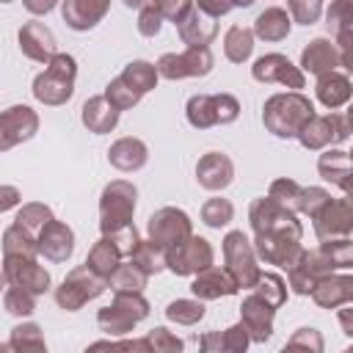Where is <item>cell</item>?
<instances>
[{
	"label": "cell",
	"mask_w": 353,
	"mask_h": 353,
	"mask_svg": "<svg viewBox=\"0 0 353 353\" xmlns=\"http://www.w3.org/2000/svg\"><path fill=\"white\" fill-rule=\"evenodd\" d=\"M314 116V105L301 91H281L265 99L262 124L276 138H295L298 130Z\"/></svg>",
	"instance_id": "cell-1"
},
{
	"label": "cell",
	"mask_w": 353,
	"mask_h": 353,
	"mask_svg": "<svg viewBox=\"0 0 353 353\" xmlns=\"http://www.w3.org/2000/svg\"><path fill=\"white\" fill-rule=\"evenodd\" d=\"M74 77H77V61L69 52H55L47 63L44 72L33 77V97L36 102L47 108L66 105L74 94Z\"/></svg>",
	"instance_id": "cell-2"
},
{
	"label": "cell",
	"mask_w": 353,
	"mask_h": 353,
	"mask_svg": "<svg viewBox=\"0 0 353 353\" xmlns=\"http://www.w3.org/2000/svg\"><path fill=\"white\" fill-rule=\"evenodd\" d=\"M138 204V188L127 179H113L99 193V229L102 234H113L132 223Z\"/></svg>",
	"instance_id": "cell-3"
},
{
	"label": "cell",
	"mask_w": 353,
	"mask_h": 353,
	"mask_svg": "<svg viewBox=\"0 0 353 353\" xmlns=\"http://www.w3.org/2000/svg\"><path fill=\"white\" fill-rule=\"evenodd\" d=\"M105 290H108V279L94 273L88 265H77L66 273V279L55 290V303L63 312H80L88 301L99 298Z\"/></svg>",
	"instance_id": "cell-4"
},
{
	"label": "cell",
	"mask_w": 353,
	"mask_h": 353,
	"mask_svg": "<svg viewBox=\"0 0 353 353\" xmlns=\"http://www.w3.org/2000/svg\"><path fill=\"white\" fill-rule=\"evenodd\" d=\"M221 251H223V262H226V270L234 276V281L243 287V290H251L256 276H259V256L248 240V234L243 229H232L226 232L223 243H221Z\"/></svg>",
	"instance_id": "cell-5"
},
{
	"label": "cell",
	"mask_w": 353,
	"mask_h": 353,
	"mask_svg": "<svg viewBox=\"0 0 353 353\" xmlns=\"http://www.w3.org/2000/svg\"><path fill=\"white\" fill-rule=\"evenodd\" d=\"M212 262H215V251H212L210 240L199 237L193 232L165 248V270H171L176 276H196L199 270L210 268Z\"/></svg>",
	"instance_id": "cell-6"
},
{
	"label": "cell",
	"mask_w": 353,
	"mask_h": 353,
	"mask_svg": "<svg viewBox=\"0 0 353 353\" xmlns=\"http://www.w3.org/2000/svg\"><path fill=\"white\" fill-rule=\"evenodd\" d=\"M298 143L309 152H320L325 146L345 143L350 138V119L345 113H325V116H312L301 130H298Z\"/></svg>",
	"instance_id": "cell-7"
},
{
	"label": "cell",
	"mask_w": 353,
	"mask_h": 353,
	"mask_svg": "<svg viewBox=\"0 0 353 353\" xmlns=\"http://www.w3.org/2000/svg\"><path fill=\"white\" fill-rule=\"evenodd\" d=\"M157 74L165 80H185V77H207L215 66V55L210 47H188L185 52H165L154 63Z\"/></svg>",
	"instance_id": "cell-8"
},
{
	"label": "cell",
	"mask_w": 353,
	"mask_h": 353,
	"mask_svg": "<svg viewBox=\"0 0 353 353\" xmlns=\"http://www.w3.org/2000/svg\"><path fill=\"white\" fill-rule=\"evenodd\" d=\"M248 223H251V232L254 234H262V232H290V234L303 237V223L298 221V212H290V210L279 207L268 196L251 201V207H248Z\"/></svg>",
	"instance_id": "cell-9"
},
{
	"label": "cell",
	"mask_w": 353,
	"mask_h": 353,
	"mask_svg": "<svg viewBox=\"0 0 353 353\" xmlns=\"http://www.w3.org/2000/svg\"><path fill=\"white\" fill-rule=\"evenodd\" d=\"M251 245H254L256 256L265 265H276V268H284V270L303 251L301 237L298 234H290V232H262V234H254Z\"/></svg>",
	"instance_id": "cell-10"
},
{
	"label": "cell",
	"mask_w": 353,
	"mask_h": 353,
	"mask_svg": "<svg viewBox=\"0 0 353 353\" xmlns=\"http://www.w3.org/2000/svg\"><path fill=\"white\" fill-rule=\"evenodd\" d=\"M251 77L256 83H279V85H287L292 91H301L306 85V74L301 72V66H295L281 52H265V55H259L254 61V66H251Z\"/></svg>",
	"instance_id": "cell-11"
},
{
	"label": "cell",
	"mask_w": 353,
	"mask_h": 353,
	"mask_svg": "<svg viewBox=\"0 0 353 353\" xmlns=\"http://www.w3.org/2000/svg\"><path fill=\"white\" fill-rule=\"evenodd\" d=\"M193 232V221L185 210L179 207H160L149 215L146 221V234L149 240H154L157 245L168 248L174 243H179L182 237H188Z\"/></svg>",
	"instance_id": "cell-12"
},
{
	"label": "cell",
	"mask_w": 353,
	"mask_h": 353,
	"mask_svg": "<svg viewBox=\"0 0 353 353\" xmlns=\"http://www.w3.org/2000/svg\"><path fill=\"white\" fill-rule=\"evenodd\" d=\"M39 132V113L30 105H11L0 110V152L30 141Z\"/></svg>",
	"instance_id": "cell-13"
},
{
	"label": "cell",
	"mask_w": 353,
	"mask_h": 353,
	"mask_svg": "<svg viewBox=\"0 0 353 353\" xmlns=\"http://www.w3.org/2000/svg\"><path fill=\"white\" fill-rule=\"evenodd\" d=\"M314 226V237L317 240H334V237H350L353 232V207H350V196L345 193L342 199H334L312 218Z\"/></svg>",
	"instance_id": "cell-14"
},
{
	"label": "cell",
	"mask_w": 353,
	"mask_h": 353,
	"mask_svg": "<svg viewBox=\"0 0 353 353\" xmlns=\"http://www.w3.org/2000/svg\"><path fill=\"white\" fill-rule=\"evenodd\" d=\"M3 273L8 284L33 295H44L50 290V273L39 265L36 256H3Z\"/></svg>",
	"instance_id": "cell-15"
},
{
	"label": "cell",
	"mask_w": 353,
	"mask_h": 353,
	"mask_svg": "<svg viewBox=\"0 0 353 353\" xmlns=\"http://www.w3.org/2000/svg\"><path fill=\"white\" fill-rule=\"evenodd\" d=\"M36 245H39V254L55 265L66 262L72 254H74V232L69 223L58 221V218H50L41 232L36 234Z\"/></svg>",
	"instance_id": "cell-16"
},
{
	"label": "cell",
	"mask_w": 353,
	"mask_h": 353,
	"mask_svg": "<svg viewBox=\"0 0 353 353\" xmlns=\"http://www.w3.org/2000/svg\"><path fill=\"white\" fill-rule=\"evenodd\" d=\"M273 320H276V306H270L265 298H259L256 292L243 298L240 323L245 325L251 342H268L273 336Z\"/></svg>",
	"instance_id": "cell-17"
},
{
	"label": "cell",
	"mask_w": 353,
	"mask_h": 353,
	"mask_svg": "<svg viewBox=\"0 0 353 353\" xmlns=\"http://www.w3.org/2000/svg\"><path fill=\"white\" fill-rule=\"evenodd\" d=\"M17 41H19V50L25 58L36 61V63H47L55 52H58V41H55V33L39 22V19H30L19 28L17 33Z\"/></svg>",
	"instance_id": "cell-18"
},
{
	"label": "cell",
	"mask_w": 353,
	"mask_h": 353,
	"mask_svg": "<svg viewBox=\"0 0 353 353\" xmlns=\"http://www.w3.org/2000/svg\"><path fill=\"white\" fill-rule=\"evenodd\" d=\"M190 292L199 301H215V298H229L240 292V284L234 281V276L226 268L210 265L204 270H199L190 281Z\"/></svg>",
	"instance_id": "cell-19"
},
{
	"label": "cell",
	"mask_w": 353,
	"mask_h": 353,
	"mask_svg": "<svg viewBox=\"0 0 353 353\" xmlns=\"http://www.w3.org/2000/svg\"><path fill=\"white\" fill-rule=\"evenodd\" d=\"M196 182L210 190V193H218L223 188H229L234 182V163L229 154L223 152H207L199 157L196 163Z\"/></svg>",
	"instance_id": "cell-20"
},
{
	"label": "cell",
	"mask_w": 353,
	"mask_h": 353,
	"mask_svg": "<svg viewBox=\"0 0 353 353\" xmlns=\"http://www.w3.org/2000/svg\"><path fill=\"white\" fill-rule=\"evenodd\" d=\"M309 295L320 309L347 306L353 301V276L350 273H336V270L328 273V276H320Z\"/></svg>",
	"instance_id": "cell-21"
},
{
	"label": "cell",
	"mask_w": 353,
	"mask_h": 353,
	"mask_svg": "<svg viewBox=\"0 0 353 353\" xmlns=\"http://www.w3.org/2000/svg\"><path fill=\"white\" fill-rule=\"evenodd\" d=\"M110 11V0H61V17L66 28L85 33L97 28Z\"/></svg>",
	"instance_id": "cell-22"
},
{
	"label": "cell",
	"mask_w": 353,
	"mask_h": 353,
	"mask_svg": "<svg viewBox=\"0 0 353 353\" xmlns=\"http://www.w3.org/2000/svg\"><path fill=\"white\" fill-rule=\"evenodd\" d=\"M176 33L182 39V44L188 47H210L218 36V22L215 17L204 14L201 8H190L179 22H176Z\"/></svg>",
	"instance_id": "cell-23"
},
{
	"label": "cell",
	"mask_w": 353,
	"mask_h": 353,
	"mask_svg": "<svg viewBox=\"0 0 353 353\" xmlns=\"http://www.w3.org/2000/svg\"><path fill=\"white\" fill-rule=\"evenodd\" d=\"M336 66H342L339 63V50H336V44L331 41V39H325V36H317V39H312L303 50H301V72L306 74H314V77H320V74H325V72H334Z\"/></svg>",
	"instance_id": "cell-24"
},
{
	"label": "cell",
	"mask_w": 353,
	"mask_h": 353,
	"mask_svg": "<svg viewBox=\"0 0 353 353\" xmlns=\"http://www.w3.org/2000/svg\"><path fill=\"white\" fill-rule=\"evenodd\" d=\"M146 160H149V146L135 135H124V138L113 141L108 149V163L124 174L141 171L146 165Z\"/></svg>",
	"instance_id": "cell-25"
},
{
	"label": "cell",
	"mask_w": 353,
	"mask_h": 353,
	"mask_svg": "<svg viewBox=\"0 0 353 353\" xmlns=\"http://www.w3.org/2000/svg\"><path fill=\"white\" fill-rule=\"evenodd\" d=\"M314 97H317V102H320L323 108L339 110L342 105L350 102V97H353V83H350V77H347L345 72H339V69L325 72V74H320L317 83H314Z\"/></svg>",
	"instance_id": "cell-26"
},
{
	"label": "cell",
	"mask_w": 353,
	"mask_h": 353,
	"mask_svg": "<svg viewBox=\"0 0 353 353\" xmlns=\"http://www.w3.org/2000/svg\"><path fill=\"white\" fill-rule=\"evenodd\" d=\"M119 110L99 94V97H88L85 102H83V108H80V121H83V127L88 130V132H94V135H108V132H113L116 130V124H119Z\"/></svg>",
	"instance_id": "cell-27"
},
{
	"label": "cell",
	"mask_w": 353,
	"mask_h": 353,
	"mask_svg": "<svg viewBox=\"0 0 353 353\" xmlns=\"http://www.w3.org/2000/svg\"><path fill=\"white\" fill-rule=\"evenodd\" d=\"M251 30H254V39H262V41H268V44L284 41V39L290 36V30H292V19H290L287 8H281V6H268L265 11L256 14Z\"/></svg>",
	"instance_id": "cell-28"
},
{
	"label": "cell",
	"mask_w": 353,
	"mask_h": 353,
	"mask_svg": "<svg viewBox=\"0 0 353 353\" xmlns=\"http://www.w3.org/2000/svg\"><path fill=\"white\" fill-rule=\"evenodd\" d=\"M317 174L336 185L342 193H350V154L345 149H325L320 157H317Z\"/></svg>",
	"instance_id": "cell-29"
},
{
	"label": "cell",
	"mask_w": 353,
	"mask_h": 353,
	"mask_svg": "<svg viewBox=\"0 0 353 353\" xmlns=\"http://www.w3.org/2000/svg\"><path fill=\"white\" fill-rule=\"evenodd\" d=\"M254 52V30L248 25H232L223 33V55L232 63H245Z\"/></svg>",
	"instance_id": "cell-30"
},
{
	"label": "cell",
	"mask_w": 353,
	"mask_h": 353,
	"mask_svg": "<svg viewBox=\"0 0 353 353\" xmlns=\"http://www.w3.org/2000/svg\"><path fill=\"white\" fill-rule=\"evenodd\" d=\"M97 325H99V331H105L108 336H127V334L135 331L138 320H135L132 314H127L119 303L110 301V306H102V309L97 312Z\"/></svg>",
	"instance_id": "cell-31"
},
{
	"label": "cell",
	"mask_w": 353,
	"mask_h": 353,
	"mask_svg": "<svg viewBox=\"0 0 353 353\" xmlns=\"http://www.w3.org/2000/svg\"><path fill=\"white\" fill-rule=\"evenodd\" d=\"M119 262H121V254L116 251V245H113L108 237H99V240L88 248V256H85V265H88L94 273H99L102 279H110V273L119 268Z\"/></svg>",
	"instance_id": "cell-32"
},
{
	"label": "cell",
	"mask_w": 353,
	"mask_h": 353,
	"mask_svg": "<svg viewBox=\"0 0 353 353\" xmlns=\"http://www.w3.org/2000/svg\"><path fill=\"white\" fill-rule=\"evenodd\" d=\"M185 116L188 124L193 130H210L218 124L215 119V94H193L185 105Z\"/></svg>",
	"instance_id": "cell-33"
},
{
	"label": "cell",
	"mask_w": 353,
	"mask_h": 353,
	"mask_svg": "<svg viewBox=\"0 0 353 353\" xmlns=\"http://www.w3.org/2000/svg\"><path fill=\"white\" fill-rule=\"evenodd\" d=\"M119 77H121L130 88H135L141 97H143V94H149L152 88H157V80H160L157 66H154V63H149V61H130Z\"/></svg>",
	"instance_id": "cell-34"
},
{
	"label": "cell",
	"mask_w": 353,
	"mask_h": 353,
	"mask_svg": "<svg viewBox=\"0 0 353 353\" xmlns=\"http://www.w3.org/2000/svg\"><path fill=\"white\" fill-rule=\"evenodd\" d=\"M130 262L132 265H138L146 276H154V273H160V270H165V248L163 245H157L154 240H138V245L132 248V254H130Z\"/></svg>",
	"instance_id": "cell-35"
},
{
	"label": "cell",
	"mask_w": 353,
	"mask_h": 353,
	"mask_svg": "<svg viewBox=\"0 0 353 353\" xmlns=\"http://www.w3.org/2000/svg\"><path fill=\"white\" fill-rule=\"evenodd\" d=\"M146 284H149V276L132 262H119V268L108 279V287L113 292H143Z\"/></svg>",
	"instance_id": "cell-36"
},
{
	"label": "cell",
	"mask_w": 353,
	"mask_h": 353,
	"mask_svg": "<svg viewBox=\"0 0 353 353\" xmlns=\"http://www.w3.org/2000/svg\"><path fill=\"white\" fill-rule=\"evenodd\" d=\"M8 347L17 350V353H44L47 342H44V334L36 323H17L11 328Z\"/></svg>",
	"instance_id": "cell-37"
},
{
	"label": "cell",
	"mask_w": 353,
	"mask_h": 353,
	"mask_svg": "<svg viewBox=\"0 0 353 353\" xmlns=\"http://www.w3.org/2000/svg\"><path fill=\"white\" fill-rule=\"evenodd\" d=\"M3 256H39L36 234L22 229L19 223H11L3 232Z\"/></svg>",
	"instance_id": "cell-38"
},
{
	"label": "cell",
	"mask_w": 353,
	"mask_h": 353,
	"mask_svg": "<svg viewBox=\"0 0 353 353\" xmlns=\"http://www.w3.org/2000/svg\"><path fill=\"white\" fill-rule=\"evenodd\" d=\"M207 306L199 298H176L165 306V320L176 323V325H196L204 317Z\"/></svg>",
	"instance_id": "cell-39"
},
{
	"label": "cell",
	"mask_w": 353,
	"mask_h": 353,
	"mask_svg": "<svg viewBox=\"0 0 353 353\" xmlns=\"http://www.w3.org/2000/svg\"><path fill=\"white\" fill-rule=\"evenodd\" d=\"M301 193H303V188L295 179H287V176L273 179L270 188H268V199H273L279 207H284L290 212H301Z\"/></svg>",
	"instance_id": "cell-40"
},
{
	"label": "cell",
	"mask_w": 353,
	"mask_h": 353,
	"mask_svg": "<svg viewBox=\"0 0 353 353\" xmlns=\"http://www.w3.org/2000/svg\"><path fill=\"white\" fill-rule=\"evenodd\" d=\"M259 298H265L270 306H284L287 303V281L279 276V273H265V270H259V276H256V281H254V287H251Z\"/></svg>",
	"instance_id": "cell-41"
},
{
	"label": "cell",
	"mask_w": 353,
	"mask_h": 353,
	"mask_svg": "<svg viewBox=\"0 0 353 353\" xmlns=\"http://www.w3.org/2000/svg\"><path fill=\"white\" fill-rule=\"evenodd\" d=\"M234 218V207L229 199H221V196H212L201 204V221L210 226V229H223L229 226Z\"/></svg>",
	"instance_id": "cell-42"
},
{
	"label": "cell",
	"mask_w": 353,
	"mask_h": 353,
	"mask_svg": "<svg viewBox=\"0 0 353 353\" xmlns=\"http://www.w3.org/2000/svg\"><path fill=\"white\" fill-rule=\"evenodd\" d=\"M50 218H55V215H52V210H50L47 204H41V201H28V204H22V207L17 210L14 223H19L22 229H28L30 234H39L41 226H44Z\"/></svg>",
	"instance_id": "cell-43"
},
{
	"label": "cell",
	"mask_w": 353,
	"mask_h": 353,
	"mask_svg": "<svg viewBox=\"0 0 353 353\" xmlns=\"http://www.w3.org/2000/svg\"><path fill=\"white\" fill-rule=\"evenodd\" d=\"M3 309L8 314H14V317H30L36 312V295L28 292V290H22V287L8 284L3 290Z\"/></svg>",
	"instance_id": "cell-44"
},
{
	"label": "cell",
	"mask_w": 353,
	"mask_h": 353,
	"mask_svg": "<svg viewBox=\"0 0 353 353\" xmlns=\"http://www.w3.org/2000/svg\"><path fill=\"white\" fill-rule=\"evenodd\" d=\"M102 97H105L119 113H121V110H132V108L141 102V94H138L135 88H130L121 77H113V80L105 85V94H102Z\"/></svg>",
	"instance_id": "cell-45"
},
{
	"label": "cell",
	"mask_w": 353,
	"mask_h": 353,
	"mask_svg": "<svg viewBox=\"0 0 353 353\" xmlns=\"http://www.w3.org/2000/svg\"><path fill=\"white\" fill-rule=\"evenodd\" d=\"M143 342L149 353H179L185 347V342L176 334H171L165 325H154L152 331H146Z\"/></svg>",
	"instance_id": "cell-46"
},
{
	"label": "cell",
	"mask_w": 353,
	"mask_h": 353,
	"mask_svg": "<svg viewBox=\"0 0 353 353\" xmlns=\"http://www.w3.org/2000/svg\"><path fill=\"white\" fill-rule=\"evenodd\" d=\"M284 347H287V350H309V353H323L325 342H323V334H320L317 328L303 325V328L292 331V336L287 339V345H284Z\"/></svg>",
	"instance_id": "cell-47"
},
{
	"label": "cell",
	"mask_w": 353,
	"mask_h": 353,
	"mask_svg": "<svg viewBox=\"0 0 353 353\" xmlns=\"http://www.w3.org/2000/svg\"><path fill=\"white\" fill-rule=\"evenodd\" d=\"M290 19L298 25H314L323 17V0H287Z\"/></svg>",
	"instance_id": "cell-48"
},
{
	"label": "cell",
	"mask_w": 353,
	"mask_h": 353,
	"mask_svg": "<svg viewBox=\"0 0 353 353\" xmlns=\"http://www.w3.org/2000/svg\"><path fill=\"white\" fill-rule=\"evenodd\" d=\"M328 201H331V193H328L325 188L309 185V188H303V193H301V212L309 215V221H312Z\"/></svg>",
	"instance_id": "cell-49"
},
{
	"label": "cell",
	"mask_w": 353,
	"mask_h": 353,
	"mask_svg": "<svg viewBox=\"0 0 353 353\" xmlns=\"http://www.w3.org/2000/svg\"><path fill=\"white\" fill-rule=\"evenodd\" d=\"M248 345H251V336H248L243 323H234L221 334V350L223 353H245Z\"/></svg>",
	"instance_id": "cell-50"
},
{
	"label": "cell",
	"mask_w": 353,
	"mask_h": 353,
	"mask_svg": "<svg viewBox=\"0 0 353 353\" xmlns=\"http://www.w3.org/2000/svg\"><path fill=\"white\" fill-rule=\"evenodd\" d=\"M102 237H108V240L116 245V251L121 254V259H124V256H130V254H132V248H135V245H138V240H141V234H138L135 223H130V226H124V229H119V232H113V234H102Z\"/></svg>",
	"instance_id": "cell-51"
},
{
	"label": "cell",
	"mask_w": 353,
	"mask_h": 353,
	"mask_svg": "<svg viewBox=\"0 0 353 353\" xmlns=\"http://www.w3.org/2000/svg\"><path fill=\"white\" fill-rule=\"evenodd\" d=\"M163 30V17L154 6H146L138 11V33L146 36V39H154L157 33Z\"/></svg>",
	"instance_id": "cell-52"
},
{
	"label": "cell",
	"mask_w": 353,
	"mask_h": 353,
	"mask_svg": "<svg viewBox=\"0 0 353 353\" xmlns=\"http://www.w3.org/2000/svg\"><path fill=\"white\" fill-rule=\"evenodd\" d=\"M240 116V102L232 94H215V119L218 124H232Z\"/></svg>",
	"instance_id": "cell-53"
},
{
	"label": "cell",
	"mask_w": 353,
	"mask_h": 353,
	"mask_svg": "<svg viewBox=\"0 0 353 353\" xmlns=\"http://www.w3.org/2000/svg\"><path fill=\"white\" fill-rule=\"evenodd\" d=\"M157 11H160V17L163 19H168V22H179L190 8H193V0H154L152 3Z\"/></svg>",
	"instance_id": "cell-54"
},
{
	"label": "cell",
	"mask_w": 353,
	"mask_h": 353,
	"mask_svg": "<svg viewBox=\"0 0 353 353\" xmlns=\"http://www.w3.org/2000/svg\"><path fill=\"white\" fill-rule=\"evenodd\" d=\"M19 201H22V193L17 185H0V215L19 207Z\"/></svg>",
	"instance_id": "cell-55"
},
{
	"label": "cell",
	"mask_w": 353,
	"mask_h": 353,
	"mask_svg": "<svg viewBox=\"0 0 353 353\" xmlns=\"http://www.w3.org/2000/svg\"><path fill=\"white\" fill-rule=\"evenodd\" d=\"M196 8H201L204 14H210V17H223V14H229L232 11V0H196Z\"/></svg>",
	"instance_id": "cell-56"
},
{
	"label": "cell",
	"mask_w": 353,
	"mask_h": 353,
	"mask_svg": "<svg viewBox=\"0 0 353 353\" xmlns=\"http://www.w3.org/2000/svg\"><path fill=\"white\" fill-rule=\"evenodd\" d=\"M61 0H22V6L33 14V17H47Z\"/></svg>",
	"instance_id": "cell-57"
},
{
	"label": "cell",
	"mask_w": 353,
	"mask_h": 353,
	"mask_svg": "<svg viewBox=\"0 0 353 353\" xmlns=\"http://www.w3.org/2000/svg\"><path fill=\"white\" fill-rule=\"evenodd\" d=\"M199 347L204 350V353H221V334H204L201 339H199Z\"/></svg>",
	"instance_id": "cell-58"
},
{
	"label": "cell",
	"mask_w": 353,
	"mask_h": 353,
	"mask_svg": "<svg viewBox=\"0 0 353 353\" xmlns=\"http://www.w3.org/2000/svg\"><path fill=\"white\" fill-rule=\"evenodd\" d=\"M339 323H342V334L350 339V336H353V320H350V309H339Z\"/></svg>",
	"instance_id": "cell-59"
},
{
	"label": "cell",
	"mask_w": 353,
	"mask_h": 353,
	"mask_svg": "<svg viewBox=\"0 0 353 353\" xmlns=\"http://www.w3.org/2000/svg\"><path fill=\"white\" fill-rule=\"evenodd\" d=\"M154 0H124V6L127 8H135V11H141V8H146V6H152Z\"/></svg>",
	"instance_id": "cell-60"
},
{
	"label": "cell",
	"mask_w": 353,
	"mask_h": 353,
	"mask_svg": "<svg viewBox=\"0 0 353 353\" xmlns=\"http://www.w3.org/2000/svg\"><path fill=\"white\" fill-rule=\"evenodd\" d=\"M256 0H232V8H251Z\"/></svg>",
	"instance_id": "cell-61"
},
{
	"label": "cell",
	"mask_w": 353,
	"mask_h": 353,
	"mask_svg": "<svg viewBox=\"0 0 353 353\" xmlns=\"http://www.w3.org/2000/svg\"><path fill=\"white\" fill-rule=\"evenodd\" d=\"M8 287V281H6V273H3V265H0V292Z\"/></svg>",
	"instance_id": "cell-62"
},
{
	"label": "cell",
	"mask_w": 353,
	"mask_h": 353,
	"mask_svg": "<svg viewBox=\"0 0 353 353\" xmlns=\"http://www.w3.org/2000/svg\"><path fill=\"white\" fill-rule=\"evenodd\" d=\"M0 3H14V0H0Z\"/></svg>",
	"instance_id": "cell-63"
}]
</instances>
